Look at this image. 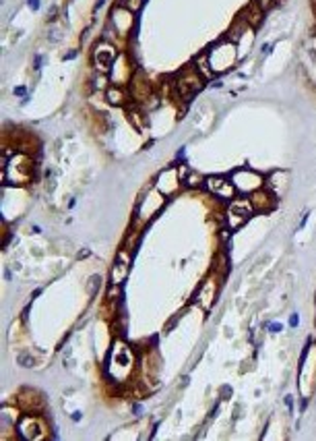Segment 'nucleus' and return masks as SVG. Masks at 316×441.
Instances as JSON below:
<instances>
[{
    "label": "nucleus",
    "instance_id": "1",
    "mask_svg": "<svg viewBox=\"0 0 316 441\" xmlns=\"http://www.w3.org/2000/svg\"><path fill=\"white\" fill-rule=\"evenodd\" d=\"M202 83H205V77L196 71V67H186L176 77V92L182 100H188L200 90Z\"/></svg>",
    "mask_w": 316,
    "mask_h": 441
},
{
    "label": "nucleus",
    "instance_id": "2",
    "mask_svg": "<svg viewBox=\"0 0 316 441\" xmlns=\"http://www.w3.org/2000/svg\"><path fill=\"white\" fill-rule=\"evenodd\" d=\"M202 183H205L207 191H209L213 197H217V199H223V201H232V199H234L236 187H234L232 179L228 181L225 176H207V179L202 181Z\"/></svg>",
    "mask_w": 316,
    "mask_h": 441
},
{
    "label": "nucleus",
    "instance_id": "3",
    "mask_svg": "<svg viewBox=\"0 0 316 441\" xmlns=\"http://www.w3.org/2000/svg\"><path fill=\"white\" fill-rule=\"evenodd\" d=\"M252 213H254V207H252L250 199H232L230 205H228L230 228H238L240 224L248 222Z\"/></svg>",
    "mask_w": 316,
    "mask_h": 441
},
{
    "label": "nucleus",
    "instance_id": "4",
    "mask_svg": "<svg viewBox=\"0 0 316 441\" xmlns=\"http://www.w3.org/2000/svg\"><path fill=\"white\" fill-rule=\"evenodd\" d=\"M232 183H234L236 191H242V193H254V191L262 189V183H265V179H262L260 174H256V172H252V170L244 168V170H238V172H234V176H232Z\"/></svg>",
    "mask_w": 316,
    "mask_h": 441
},
{
    "label": "nucleus",
    "instance_id": "5",
    "mask_svg": "<svg viewBox=\"0 0 316 441\" xmlns=\"http://www.w3.org/2000/svg\"><path fill=\"white\" fill-rule=\"evenodd\" d=\"M19 431L25 439H41L48 435V425L41 421V418L29 414V416H23L19 423Z\"/></svg>",
    "mask_w": 316,
    "mask_h": 441
},
{
    "label": "nucleus",
    "instance_id": "6",
    "mask_svg": "<svg viewBox=\"0 0 316 441\" xmlns=\"http://www.w3.org/2000/svg\"><path fill=\"white\" fill-rule=\"evenodd\" d=\"M250 203H252L254 211L269 213V211H273L275 205H277V195H275V193H269L267 189H258V191L250 193Z\"/></svg>",
    "mask_w": 316,
    "mask_h": 441
},
{
    "label": "nucleus",
    "instance_id": "7",
    "mask_svg": "<svg viewBox=\"0 0 316 441\" xmlns=\"http://www.w3.org/2000/svg\"><path fill=\"white\" fill-rule=\"evenodd\" d=\"M93 58H95V67L99 71H108L112 67V62L116 60V48L112 46V43L101 41L99 46L95 48V52H93Z\"/></svg>",
    "mask_w": 316,
    "mask_h": 441
},
{
    "label": "nucleus",
    "instance_id": "8",
    "mask_svg": "<svg viewBox=\"0 0 316 441\" xmlns=\"http://www.w3.org/2000/svg\"><path fill=\"white\" fill-rule=\"evenodd\" d=\"M19 406L23 408V410H29V412H39V410H43V398L37 393V391H33V389H23L19 393Z\"/></svg>",
    "mask_w": 316,
    "mask_h": 441
},
{
    "label": "nucleus",
    "instance_id": "9",
    "mask_svg": "<svg viewBox=\"0 0 316 441\" xmlns=\"http://www.w3.org/2000/svg\"><path fill=\"white\" fill-rule=\"evenodd\" d=\"M132 98L137 100V102H147L149 100V96H151V85H149V81H147V77L143 75V73H137L132 77Z\"/></svg>",
    "mask_w": 316,
    "mask_h": 441
},
{
    "label": "nucleus",
    "instance_id": "10",
    "mask_svg": "<svg viewBox=\"0 0 316 441\" xmlns=\"http://www.w3.org/2000/svg\"><path fill=\"white\" fill-rule=\"evenodd\" d=\"M215 296H217V282L215 280H207L205 284L200 286V290L196 292V302L202 308H211Z\"/></svg>",
    "mask_w": 316,
    "mask_h": 441
},
{
    "label": "nucleus",
    "instance_id": "11",
    "mask_svg": "<svg viewBox=\"0 0 316 441\" xmlns=\"http://www.w3.org/2000/svg\"><path fill=\"white\" fill-rule=\"evenodd\" d=\"M265 13H267V11H265V9H262L258 3H256V0H252V3L244 9V13H242V19H244V21H246V23L250 25V27H254V29H256V27H260V23H262Z\"/></svg>",
    "mask_w": 316,
    "mask_h": 441
},
{
    "label": "nucleus",
    "instance_id": "12",
    "mask_svg": "<svg viewBox=\"0 0 316 441\" xmlns=\"http://www.w3.org/2000/svg\"><path fill=\"white\" fill-rule=\"evenodd\" d=\"M128 263L130 261H126V259L122 261V257H120L116 261V266L112 268V282H114V284H122L124 282V278L128 276Z\"/></svg>",
    "mask_w": 316,
    "mask_h": 441
},
{
    "label": "nucleus",
    "instance_id": "13",
    "mask_svg": "<svg viewBox=\"0 0 316 441\" xmlns=\"http://www.w3.org/2000/svg\"><path fill=\"white\" fill-rule=\"evenodd\" d=\"M106 98H108V102H110L112 106H120V104H124V100H126V94H124V90H122V87H118V85H112V87H108Z\"/></svg>",
    "mask_w": 316,
    "mask_h": 441
},
{
    "label": "nucleus",
    "instance_id": "14",
    "mask_svg": "<svg viewBox=\"0 0 316 441\" xmlns=\"http://www.w3.org/2000/svg\"><path fill=\"white\" fill-rule=\"evenodd\" d=\"M194 67H196V71L205 77V79H211L213 77V69H211V62H209V54H202V56H198L196 60H194Z\"/></svg>",
    "mask_w": 316,
    "mask_h": 441
},
{
    "label": "nucleus",
    "instance_id": "15",
    "mask_svg": "<svg viewBox=\"0 0 316 441\" xmlns=\"http://www.w3.org/2000/svg\"><path fill=\"white\" fill-rule=\"evenodd\" d=\"M246 21L244 19H240V21H236V23L232 25V29L228 31V35H225V41H230V43H236L240 37H242V33H244V29H246Z\"/></svg>",
    "mask_w": 316,
    "mask_h": 441
},
{
    "label": "nucleus",
    "instance_id": "16",
    "mask_svg": "<svg viewBox=\"0 0 316 441\" xmlns=\"http://www.w3.org/2000/svg\"><path fill=\"white\" fill-rule=\"evenodd\" d=\"M118 7L130 11V13H137L143 7V0H118Z\"/></svg>",
    "mask_w": 316,
    "mask_h": 441
},
{
    "label": "nucleus",
    "instance_id": "17",
    "mask_svg": "<svg viewBox=\"0 0 316 441\" xmlns=\"http://www.w3.org/2000/svg\"><path fill=\"white\" fill-rule=\"evenodd\" d=\"M256 3H258V5H260L265 11H269V9H273V7H275V3H277V0H256Z\"/></svg>",
    "mask_w": 316,
    "mask_h": 441
},
{
    "label": "nucleus",
    "instance_id": "18",
    "mask_svg": "<svg viewBox=\"0 0 316 441\" xmlns=\"http://www.w3.org/2000/svg\"><path fill=\"white\" fill-rule=\"evenodd\" d=\"M19 363H21V365H23V367H31V363H33V359H31V357H29V359H27V357H19Z\"/></svg>",
    "mask_w": 316,
    "mask_h": 441
},
{
    "label": "nucleus",
    "instance_id": "19",
    "mask_svg": "<svg viewBox=\"0 0 316 441\" xmlns=\"http://www.w3.org/2000/svg\"><path fill=\"white\" fill-rule=\"evenodd\" d=\"M29 7H31L33 11H37V9H39V0H29Z\"/></svg>",
    "mask_w": 316,
    "mask_h": 441
},
{
    "label": "nucleus",
    "instance_id": "20",
    "mask_svg": "<svg viewBox=\"0 0 316 441\" xmlns=\"http://www.w3.org/2000/svg\"><path fill=\"white\" fill-rule=\"evenodd\" d=\"M289 323H291V325H298V323H300V319H298V315H291V319H289Z\"/></svg>",
    "mask_w": 316,
    "mask_h": 441
},
{
    "label": "nucleus",
    "instance_id": "21",
    "mask_svg": "<svg viewBox=\"0 0 316 441\" xmlns=\"http://www.w3.org/2000/svg\"><path fill=\"white\" fill-rule=\"evenodd\" d=\"M15 94H17V96H23V94H25V87H17Z\"/></svg>",
    "mask_w": 316,
    "mask_h": 441
},
{
    "label": "nucleus",
    "instance_id": "22",
    "mask_svg": "<svg viewBox=\"0 0 316 441\" xmlns=\"http://www.w3.org/2000/svg\"><path fill=\"white\" fill-rule=\"evenodd\" d=\"M281 329H283V327H281L279 323H277V325H271V332H281Z\"/></svg>",
    "mask_w": 316,
    "mask_h": 441
}]
</instances>
